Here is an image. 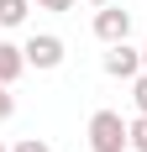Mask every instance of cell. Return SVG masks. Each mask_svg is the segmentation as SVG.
I'll list each match as a JSON object with an SVG mask.
<instances>
[{"label": "cell", "instance_id": "cell-1", "mask_svg": "<svg viewBox=\"0 0 147 152\" xmlns=\"http://www.w3.org/2000/svg\"><path fill=\"white\" fill-rule=\"evenodd\" d=\"M132 147V121H121L116 110L89 115V152H126Z\"/></svg>", "mask_w": 147, "mask_h": 152}, {"label": "cell", "instance_id": "cell-3", "mask_svg": "<svg viewBox=\"0 0 147 152\" xmlns=\"http://www.w3.org/2000/svg\"><path fill=\"white\" fill-rule=\"evenodd\" d=\"M95 37H100L105 47H116L132 37V11H121V5H100L95 11Z\"/></svg>", "mask_w": 147, "mask_h": 152}, {"label": "cell", "instance_id": "cell-7", "mask_svg": "<svg viewBox=\"0 0 147 152\" xmlns=\"http://www.w3.org/2000/svg\"><path fill=\"white\" fill-rule=\"evenodd\" d=\"M132 105H137V115H147V74L132 79Z\"/></svg>", "mask_w": 147, "mask_h": 152}, {"label": "cell", "instance_id": "cell-14", "mask_svg": "<svg viewBox=\"0 0 147 152\" xmlns=\"http://www.w3.org/2000/svg\"><path fill=\"white\" fill-rule=\"evenodd\" d=\"M0 152H5V147H0Z\"/></svg>", "mask_w": 147, "mask_h": 152}, {"label": "cell", "instance_id": "cell-6", "mask_svg": "<svg viewBox=\"0 0 147 152\" xmlns=\"http://www.w3.org/2000/svg\"><path fill=\"white\" fill-rule=\"evenodd\" d=\"M32 11V0H0V26H21Z\"/></svg>", "mask_w": 147, "mask_h": 152}, {"label": "cell", "instance_id": "cell-5", "mask_svg": "<svg viewBox=\"0 0 147 152\" xmlns=\"http://www.w3.org/2000/svg\"><path fill=\"white\" fill-rule=\"evenodd\" d=\"M21 68H26V53H21L16 42H5V37H0V84H16V79H21Z\"/></svg>", "mask_w": 147, "mask_h": 152}, {"label": "cell", "instance_id": "cell-13", "mask_svg": "<svg viewBox=\"0 0 147 152\" xmlns=\"http://www.w3.org/2000/svg\"><path fill=\"white\" fill-rule=\"evenodd\" d=\"M142 68H147V42H142Z\"/></svg>", "mask_w": 147, "mask_h": 152}, {"label": "cell", "instance_id": "cell-12", "mask_svg": "<svg viewBox=\"0 0 147 152\" xmlns=\"http://www.w3.org/2000/svg\"><path fill=\"white\" fill-rule=\"evenodd\" d=\"M89 5H95V11H100V5H110V0H89Z\"/></svg>", "mask_w": 147, "mask_h": 152}, {"label": "cell", "instance_id": "cell-11", "mask_svg": "<svg viewBox=\"0 0 147 152\" xmlns=\"http://www.w3.org/2000/svg\"><path fill=\"white\" fill-rule=\"evenodd\" d=\"M16 152H53V147H47L42 137H21V142H16Z\"/></svg>", "mask_w": 147, "mask_h": 152}, {"label": "cell", "instance_id": "cell-9", "mask_svg": "<svg viewBox=\"0 0 147 152\" xmlns=\"http://www.w3.org/2000/svg\"><path fill=\"white\" fill-rule=\"evenodd\" d=\"M16 115V94H11V84H0V121H11Z\"/></svg>", "mask_w": 147, "mask_h": 152}, {"label": "cell", "instance_id": "cell-8", "mask_svg": "<svg viewBox=\"0 0 147 152\" xmlns=\"http://www.w3.org/2000/svg\"><path fill=\"white\" fill-rule=\"evenodd\" d=\"M132 147L147 152V115H137V121H132Z\"/></svg>", "mask_w": 147, "mask_h": 152}, {"label": "cell", "instance_id": "cell-2", "mask_svg": "<svg viewBox=\"0 0 147 152\" xmlns=\"http://www.w3.org/2000/svg\"><path fill=\"white\" fill-rule=\"evenodd\" d=\"M21 53H26V68H58L63 63V53H68V47H63V37H53V31H37V37H26V47H21Z\"/></svg>", "mask_w": 147, "mask_h": 152}, {"label": "cell", "instance_id": "cell-10", "mask_svg": "<svg viewBox=\"0 0 147 152\" xmlns=\"http://www.w3.org/2000/svg\"><path fill=\"white\" fill-rule=\"evenodd\" d=\"M37 11H53V16H63V11H74V0H32Z\"/></svg>", "mask_w": 147, "mask_h": 152}, {"label": "cell", "instance_id": "cell-4", "mask_svg": "<svg viewBox=\"0 0 147 152\" xmlns=\"http://www.w3.org/2000/svg\"><path fill=\"white\" fill-rule=\"evenodd\" d=\"M105 74H110V79H137V74H147V68H142V47L116 42L110 53H105Z\"/></svg>", "mask_w": 147, "mask_h": 152}]
</instances>
